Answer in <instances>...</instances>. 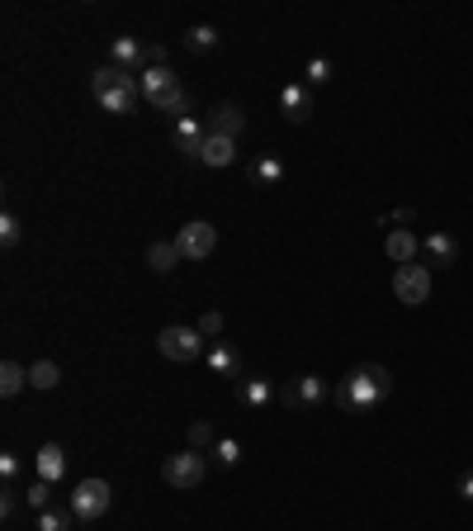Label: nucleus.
<instances>
[{
  "label": "nucleus",
  "instance_id": "f257e3e1",
  "mask_svg": "<svg viewBox=\"0 0 473 531\" xmlns=\"http://www.w3.org/2000/svg\"><path fill=\"white\" fill-rule=\"evenodd\" d=\"M388 394H393V375H388L384 365H355L337 385V403L351 408V413H365V408L384 403Z\"/></svg>",
  "mask_w": 473,
  "mask_h": 531
},
{
  "label": "nucleus",
  "instance_id": "f03ea898",
  "mask_svg": "<svg viewBox=\"0 0 473 531\" xmlns=\"http://www.w3.org/2000/svg\"><path fill=\"white\" fill-rule=\"evenodd\" d=\"M90 90H95V100L105 105V114H133L137 100H143V81L133 72H119V66H100V72L90 76Z\"/></svg>",
  "mask_w": 473,
  "mask_h": 531
},
{
  "label": "nucleus",
  "instance_id": "7ed1b4c3",
  "mask_svg": "<svg viewBox=\"0 0 473 531\" xmlns=\"http://www.w3.org/2000/svg\"><path fill=\"white\" fill-rule=\"evenodd\" d=\"M204 474H208L204 451H175V456H166V465H161V480L171 488H199Z\"/></svg>",
  "mask_w": 473,
  "mask_h": 531
},
{
  "label": "nucleus",
  "instance_id": "20e7f679",
  "mask_svg": "<svg viewBox=\"0 0 473 531\" xmlns=\"http://www.w3.org/2000/svg\"><path fill=\"white\" fill-rule=\"evenodd\" d=\"M157 347H161L166 361H199V356H208V342H204L199 328H161Z\"/></svg>",
  "mask_w": 473,
  "mask_h": 531
},
{
  "label": "nucleus",
  "instance_id": "39448f33",
  "mask_svg": "<svg viewBox=\"0 0 473 531\" xmlns=\"http://www.w3.org/2000/svg\"><path fill=\"white\" fill-rule=\"evenodd\" d=\"M109 484L105 480H81L76 488H72V498H66V508L76 512V522H95V517H105L109 512Z\"/></svg>",
  "mask_w": 473,
  "mask_h": 531
},
{
  "label": "nucleus",
  "instance_id": "423d86ee",
  "mask_svg": "<svg viewBox=\"0 0 473 531\" xmlns=\"http://www.w3.org/2000/svg\"><path fill=\"white\" fill-rule=\"evenodd\" d=\"M175 247H180V262H208V256H213V247H218V228L204 223V219H194V223L180 228Z\"/></svg>",
  "mask_w": 473,
  "mask_h": 531
},
{
  "label": "nucleus",
  "instance_id": "0eeeda50",
  "mask_svg": "<svg viewBox=\"0 0 473 531\" xmlns=\"http://www.w3.org/2000/svg\"><path fill=\"white\" fill-rule=\"evenodd\" d=\"M393 294L402 299L407 308H416V304H426L430 299V270L422 266V262H412V266H398L393 270Z\"/></svg>",
  "mask_w": 473,
  "mask_h": 531
},
{
  "label": "nucleus",
  "instance_id": "6e6552de",
  "mask_svg": "<svg viewBox=\"0 0 473 531\" xmlns=\"http://www.w3.org/2000/svg\"><path fill=\"white\" fill-rule=\"evenodd\" d=\"M280 110L289 124H308L313 119V90L303 86V81H289V86L280 90Z\"/></svg>",
  "mask_w": 473,
  "mask_h": 531
},
{
  "label": "nucleus",
  "instance_id": "1a4fd4ad",
  "mask_svg": "<svg viewBox=\"0 0 473 531\" xmlns=\"http://www.w3.org/2000/svg\"><path fill=\"white\" fill-rule=\"evenodd\" d=\"M204 361H208V371L222 379H242V356H237V347H228V342H208Z\"/></svg>",
  "mask_w": 473,
  "mask_h": 531
},
{
  "label": "nucleus",
  "instance_id": "9d476101",
  "mask_svg": "<svg viewBox=\"0 0 473 531\" xmlns=\"http://www.w3.org/2000/svg\"><path fill=\"white\" fill-rule=\"evenodd\" d=\"M199 161H204V167H232V161H237V138H222V133L208 129Z\"/></svg>",
  "mask_w": 473,
  "mask_h": 531
},
{
  "label": "nucleus",
  "instance_id": "9b49d317",
  "mask_svg": "<svg viewBox=\"0 0 473 531\" xmlns=\"http://www.w3.org/2000/svg\"><path fill=\"white\" fill-rule=\"evenodd\" d=\"M34 465H38V480H62V470H66V451L58 441H43L38 446V456H34Z\"/></svg>",
  "mask_w": 473,
  "mask_h": 531
},
{
  "label": "nucleus",
  "instance_id": "f8f14e48",
  "mask_svg": "<svg viewBox=\"0 0 473 531\" xmlns=\"http://www.w3.org/2000/svg\"><path fill=\"white\" fill-rule=\"evenodd\" d=\"M204 138H208V129L194 124V119H180V124H175V147H180V157H194V161H199Z\"/></svg>",
  "mask_w": 473,
  "mask_h": 531
},
{
  "label": "nucleus",
  "instance_id": "ddd939ff",
  "mask_svg": "<svg viewBox=\"0 0 473 531\" xmlns=\"http://www.w3.org/2000/svg\"><path fill=\"white\" fill-rule=\"evenodd\" d=\"M289 399L303 403V408H317V403L327 399V379L322 375H299L294 385H289Z\"/></svg>",
  "mask_w": 473,
  "mask_h": 531
},
{
  "label": "nucleus",
  "instance_id": "4468645a",
  "mask_svg": "<svg viewBox=\"0 0 473 531\" xmlns=\"http://www.w3.org/2000/svg\"><path fill=\"white\" fill-rule=\"evenodd\" d=\"M384 252L393 256L398 266H412V262H416V252H422V242H416L407 228H393V233H388V242H384Z\"/></svg>",
  "mask_w": 473,
  "mask_h": 531
},
{
  "label": "nucleus",
  "instance_id": "2eb2a0df",
  "mask_svg": "<svg viewBox=\"0 0 473 531\" xmlns=\"http://www.w3.org/2000/svg\"><path fill=\"white\" fill-rule=\"evenodd\" d=\"M109 52H114V66H119V72H133V66L147 62V48L137 43V38H128V34L114 38V43H109Z\"/></svg>",
  "mask_w": 473,
  "mask_h": 531
},
{
  "label": "nucleus",
  "instance_id": "dca6fc26",
  "mask_svg": "<svg viewBox=\"0 0 473 531\" xmlns=\"http://www.w3.org/2000/svg\"><path fill=\"white\" fill-rule=\"evenodd\" d=\"M180 86V76L171 72V66H147L143 72V100L151 105L157 95H166V90H175Z\"/></svg>",
  "mask_w": 473,
  "mask_h": 531
},
{
  "label": "nucleus",
  "instance_id": "f3484780",
  "mask_svg": "<svg viewBox=\"0 0 473 531\" xmlns=\"http://www.w3.org/2000/svg\"><path fill=\"white\" fill-rule=\"evenodd\" d=\"M246 129V114H242V105H232V100H222L218 110H213V133H222V138H237V133Z\"/></svg>",
  "mask_w": 473,
  "mask_h": 531
},
{
  "label": "nucleus",
  "instance_id": "a211bd4d",
  "mask_svg": "<svg viewBox=\"0 0 473 531\" xmlns=\"http://www.w3.org/2000/svg\"><path fill=\"white\" fill-rule=\"evenodd\" d=\"M237 399H242L246 408H266L270 399H275V385H270V379H237Z\"/></svg>",
  "mask_w": 473,
  "mask_h": 531
},
{
  "label": "nucleus",
  "instance_id": "6ab92c4d",
  "mask_svg": "<svg viewBox=\"0 0 473 531\" xmlns=\"http://www.w3.org/2000/svg\"><path fill=\"white\" fill-rule=\"evenodd\" d=\"M422 247H426V256H430V266H450L454 256H459V242H454L450 233H430Z\"/></svg>",
  "mask_w": 473,
  "mask_h": 531
},
{
  "label": "nucleus",
  "instance_id": "aec40b11",
  "mask_svg": "<svg viewBox=\"0 0 473 531\" xmlns=\"http://www.w3.org/2000/svg\"><path fill=\"white\" fill-rule=\"evenodd\" d=\"M147 266L157 270V276L175 270L180 266V247H175V242H151V247H147Z\"/></svg>",
  "mask_w": 473,
  "mask_h": 531
},
{
  "label": "nucleus",
  "instance_id": "412c9836",
  "mask_svg": "<svg viewBox=\"0 0 473 531\" xmlns=\"http://www.w3.org/2000/svg\"><path fill=\"white\" fill-rule=\"evenodd\" d=\"M24 385H29V371H24L19 361H5V365H0V394H5V399H15Z\"/></svg>",
  "mask_w": 473,
  "mask_h": 531
},
{
  "label": "nucleus",
  "instance_id": "4be33fe9",
  "mask_svg": "<svg viewBox=\"0 0 473 531\" xmlns=\"http://www.w3.org/2000/svg\"><path fill=\"white\" fill-rule=\"evenodd\" d=\"M252 181H256V185H280V181H284V161H280V157L252 161Z\"/></svg>",
  "mask_w": 473,
  "mask_h": 531
},
{
  "label": "nucleus",
  "instance_id": "5701e85b",
  "mask_svg": "<svg viewBox=\"0 0 473 531\" xmlns=\"http://www.w3.org/2000/svg\"><path fill=\"white\" fill-rule=\"evenodd\" d=\"M218 43H222V38H218L213 24H194V29L185 34V48H190V52H213Z\"/></svg>",
  "mask_w": 473,
  "mask_h": 531
},
{
  "label": "nucleus",
  "instance_id": "b1692460",
  "mask_svg": "<svg viewBox=\"0 0 473 531\" xmlns=\"http://www.w3.org/2000/svg\"><path fill=\"white\" fill-rule=\"evenodd\" d=\"M151 110H161V114H180V119H185V110H190V95H185V86H175V90L157 95V100H151Z\"/></svg>",
  "mask_w": 473,
  "mask_h": 531
},
{
  "label": "nucleus",
  "instance_id": "393cba45",
  "mask_svg": "<svg viewBox=\"0 0 473 531\" xmlns=\"http://www.w3.org/2000/svg\"><path fill=\"white\" fill-rule=\"evenodd\" d=\"M76 512L72 508H43L38 512V531H72Z\"/></svg>",
  "mask_w": 473,
  "mask_h": 531
},
{
  "label": "nucleus",
  "instance_id": "a878e982",
  "mask_svg": "<svg viewBox=\"0 0 473 531\" xmlns=\"http://www.w3.org/2000/svg\"><path fill=\"white\" fill-rule=\"evenodd\" d=\"M58 379H62V371H58L52 361L29 365V385H34V389H58Z\"/></svg>",
  "mask_w": 473,
  "mask_h": 531
},
{
  "label": "nucleus",
  "instance_id": "bb28decb",
  "mask_svg": "<svg viewBox=\"0 0 473 531\" xmlns=\"http://www.w3.org/2000/svg\"><path fill=\"white\" fill-rule=\"evenodd\" d=\"M19 238H24L19 219L15 214H0V242H5V247H19Z\"/></svg>",
  "mask_w": 473,
  "mask_h": 531
},
{
  "label": "nucleus",
  "instance_id": "cd10ccee",
  "mask_svg": "<svg viewBox=\"0 0 473 531\" xmlns=\"http://www.w3.org/2000/svg\"><path fill=\"white\" fill-rule=\"evenodd\" d=\"M29 508H34V512L52 508V488H48V480H34V484H29Z\"/></svg>",
  "mask_w": 473,
  "mask_h": 531
},
{
  "label": "nucleus",
  "instance_id": "c85d7f7f",
  "mask_svg": "<svg viewBox=\"0 0 473 531\" xmlns=\"http://www.w3.org/2000/svg\"><path fill=\"white\" fill-rule=\"evenodd\" d=\"M213 456L222 460V465H237V460H242V446H237L232 437H218L213 441Z\"/></svg>",
  "mask_w": 473,
  "mask_h": 531
},
{
  "label": "nucleus",
  "instance_id": "c756f323",
  "mask_svg": "<svg viewBox=\"0 0 473 531\" xmlns=\"http://www.w3.org/2000/svg\"><path fill=\"white\" fill-rule=\"evenodd\" d=\"M213 441V427H208V422H194L190 427V451H199V446H208Z\"/></svg>",
  "mask_w": 473,
  "mask_h": 531
},
{
  "label": "nucleus",
  "instance_id": "7c9ffc66",
  "mask_svg": "<svg viewBox=\"0 0 473 531\" xmlns=\"http://www.w3.org/2000/svg\"><path fill=\"white\" fill-rule=\"evenodd\" d=\"M199 332H204V342H208V337H218L222 332V313L213 308V313H204V318H199Z\"/></svg>",
  "mask_w": 473,
  "mask_h": 531
},
{
  "label": "nucleus",
  "instance_id": "2f4dec72",
  "mask_svg": "<svg viewBox=\"0 0 473 531\" xmlns=\"http://www.w3.org/2000/svg\"><path fill=\"white\" fill-rule=\"evenodd\" d=\"M327 76H331V62L327 58H313L308 62V81H327Z\"/></svg>",
  "mask_w": 473,
  "mask_h": 531
},
{
  "label": "nucleus",
  "instance_id": "473e14b6",
  "mask_svg": "<svg viewBox=\"0 0 473 531\" xmlns=\"http://www.w3.org/2000/svg\"><path fill=\"white\" fill-rule=\"evenodd\" d=\"M15 474H19V460L10 456V451H5V456H0V480L10 484V480H15Z\"/></svg>",
  "mask_w": 473,
  "mask_h": 531
},
{
  "label": "nucleus",
  "instance_id": "72a5a7b5",
  "mask_svg": "<svg viewBox=\"0 0 473 531\" xmlns=\"http://www.w3.org/2000/svg\"><path fill=\"white\" fill-rule=\"evenodd\" d=\"M459 494H464V498H469V503H473V470H469V474H464V480H459Z\"/></svg>",
  "mask_w": 473,
  "mask_h": 531
}]
</instances>
